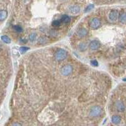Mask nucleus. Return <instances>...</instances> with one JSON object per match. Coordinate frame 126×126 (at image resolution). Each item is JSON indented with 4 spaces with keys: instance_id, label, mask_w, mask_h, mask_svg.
Returning a JSON list of instances; mask_svg holds the SVG:
<instances>
[{
    "instance_id": "obj_1",
    "label": "nucleus",
    "mask_w": 126,
    "mask_h": 126,
    "mask_svg": "<svg viewBox=\"0 0 126 126\" xmlns=\"http://www.w3.org/2000/svg\"><path fill=\"white\" fill-rule=\"evenodd\" d=\"M67 57V52L64 49H59L56 52L54 55L55 59L57 61H63Z\"/></svg>"
},
{
    "instance_id": "obj_2",
    "label": "nucleus",
    "mask_w": 126,
    "mask_h": 126,
    "mask_svg": "<svg viewBox=\"0 0 126 126\" xmlns=\"http://www.w3.org/2000/svg\"><path fill=\"white\" fill-rule=\"evenodd\" d=\"M102 112V109L100 107L94 106L92 107L90 112V115L92 117H96L100 116Z\"/></svg>"
},
{
    "instance_id": "obj_3",
    "label": "nucleus",
    "mask_w": 126,
    "mask_h": 126,
    "mask_svg": "<svg viewBox=\"0 0 126 126\" xmlns=\"http://www.w3.org/2000/svg\"><path fill=\"white\" fill-rule=\"evenodd\" d=\"M100 20L98 18H93L89 22V25L93 29H97L100 26Z\"/></svg>"
},
{
    "instance_id": "obj_4",
    "label": "nucleus",
    "mask_w": 126,
    "mask_h": 126,
    "mask_svg": "<svg viewBox=\"0 0 126 126\" xmlns=\"http://www.w3.org/2000/svg\"><path fill=\"white\" fill-rule=\"evenodd\" d=\"M73 71V67L70 65H66L62 67L61 73V75L63 76H68L72 73Z\"/></svg>"
},
{
    "instance_id": "obj_5",
    "label": "nucleus",
    "mask_w": 126,
    "mask_h": 126,
    "mask_svg": "<svg viewBox=\"0 0 126 126\" xmlns=\"http://www.w3.org/2000/svg\"><path fill=\"white\" fill-rule=\"evenodd\" d=\"M109 17L111 21H113V22L116 21L119 18V12L117 10H112L109 13Z\"/></svg>"
},
{
    "instance_id": "obj_6",
    "label": "nucleus",
    "mask_w": 126,
    "mask_h": 126,
    "mask_svg": "<svg viewBox=\"0 0 126 126\" xmlns=\"http://www.w3.org/2000/svg\"><path fill=\"white\" fill-rule=\"evenodd\" d=\"M90 48L91 50H97L100 47V43L98 40H92L90 44Z\"/></svg>"
},
{
    "instance_id": "obj_7",
    "label": "nucleus",
    "mask_w": 126,
    "mask_h": 126,
    "mask_svg": "<svg viewBox=\"0 0 126 126\" xmlns=\"http://www.w3.org/2000/svg\"><path fill=\"white\" fill-rule=\"evenodd\" d=\"M115 107H116L117 110L120 112H123L125 110V109H126L124 103L122 101L120 100L116 102V103H115Z\"/></svg>"
},
{
    "instance_id": "obj_8",
    "label": "nucleus",
    "mask_w": 126,
    "mask_h": 126,
    "mask_svg": "<svg viewBox=\"0 0 126 126\" xmlns=\"http://www.w3.org/2000/svg\"><path fill=\"white\" fill-rule=\"evenodd\" d=\"M69 11L73 15H77L80 12V7L77 5H73L69 8Z\"/></svg>"
},
{
    "instance_id": "obj_9",
    "label": "nucleus",
    "mask_w": 126,
    "mask_h": 126,
    "mask_svg": "<svg viewBox=\"0 0 126 126\" xmlns=\"http://www.w3.org/2000/svg\"><path fill=\"white\" fill-rule=\"evenodd\" d=\"M76 34L79 37H84L88 34V31L84 28H81V29L78 30L77 32H76Z\"/></svg>"
},
{
    "instance_id": "obj_10",
    "label": "nucleus",
    "mask_w": 126,
    "mask_h": 126,
    "mask_svg": "<svg viewBox=\"0 0 126 126\" xmlns=\"http://www.w3.org/2000/svg\"><path fill=\"white\" fill-rule=\"evenodd\" d=\"M121 120H122L121 117L119 115H115L112 117V122L114 124H119L121 122Z\"/></svg>"
},
{
    "instance_id": "obj_11",
    "label": "nucleus",
    "mask_w": 126,
    "mask_h": 126,
    "mask_svg": "<svg viewBox=\"0 0 126 126\" xmlns=\"http://www.w3.org/2000/svg\"><path fill=\"white\" fill-rule=\"evenodd\" d=\"M8 13L6 10H0V20L3 21L7 17Z\"/></svg>"
},
{
    "instance_id": "obj_12",
    "label": "nucleus",
    "mask_w": 126,
    "mask_h": 126,
    "mask_svg": "<svg viewBox=\"0 0 126 126\" xmlns=\"http://www.w3.org/2000/svg\"><path fill=\"white\" fill-rule=\"evenodd\" d=\"M79 49L80 51H85L87 49L88 44L85 42H81L79 44Z\"/></svg>"
},
{
    "instance_id": "obj_13",
    "label": "nucleus",
    "mask_w": 126,
    "mask_h": 126,
    "mask_svg": "<svg viewBox=\"0 0 126 126\" xmlns=\"http://www.w3.org/2000/svg\"><path fill=\"white\" fill-rule=\"evenodd\" d=\"M61 20L63 23H68L69 22H70L71 18L69 16L66 15H63V16L61 17Z\"/></svg>"
},
{
    "instance_id": "obj_14",
    "label": "nucleus",
    "mask_w": 126,
    "mask_h": 126,
    "mask_svg": "<svg viewBox=\"0 0 126 126\" xmlns=\"http://www.w3.org/2000/svg\"><path fill=\"white\" fill-rule=\"evenodd\" d=\"M119 21L122 23H126V13H123L120 15V16L119 17Z\"/></svg>"
},
{
    "instance_id": "obj_15",
    "label": "nucleus",
    "mask_w": 126,
    "mask_h": 126,
    "mask_svg": "<svg viewBox=\"0 0 126 126\" xmlns=\"http://www.w3.org/2000/svg\"><path fill=\"white\" fill-rule=\"evenodd\" d=\"M13 28L15 30V31L16 32H18V33H20V32H22L23 31V29L20 25H15L13 26Z\"/></svg>"
},
{
    "instance_id": "obj_16",
    "label": "nucleus",
    "mask_w": 126,
    "mask_h": 126,
    "mask_svg": "<svg viewBox=\"0 0 126 126\" xmlns=\"http://www.w3.org/2000/svg\"><path fill=\"white\" fill-rule=\"evenodd\" d=\"M1 40H3L4 42H5L6 44H10L11 42V39L7 37L6 35H4V36H2L1 37Z\"/></svg>"
},
{
    "instance_id": "obj_17",
    "label": "nucleus",
    "mask_w": 126,
    "mask_h": 126,
    "mask_svg": "<svg viewBox=\"0 0 126 126\" xmlns=\"http://www.w3.org/2000/svg\"><path fill=\"white\" fill-rule=\"evenodd\" d=\"M52 26L55 27H58L61 25V22L59 21V20H55V21L52 22Z\"/></svg>"
},
{
    "instance_id": "obj_18",
    "label": "nucleus",
    "mask_w": 126,
    "mask_h": 126,
    "mask_svg": "<svg viewBox=\"0 0 126 126\" xmlns=\"http://www.w3.org/2000/svg\"><path fill=\"white\" fill-rule=\"evenodd\" d=\"M93 8H94V5H93V4H90V5H88V6L85 8V13H87V12H90V11H91Z\"/></svg>"
},
{
    "instance_id": "obj_19",
    "label": "nucleus",
    "mask_w": 126,
    "mask_h": 126,
    "mask_svg": "<svg viewBox=\"0 0 126 126\" xmlns=\"http://www.w3.org/2000/svg\"><path fill=\"white\" fill-rule=\"evenodd\" d=\"M36 37H37V35H36L35 33H32L29 36V39H30V41H34L36 39Z\"/></svg>"
},
{
    "instance_id": "obj_20",
    "label": "nucleus",
    "mask_w": 126,
    "mask_h": 126,
    "mask_svg": "<svg viewBox=\"0 0 126 126\" xmlns=\"http://www.w3.org/2000/svg\"><path fill=\"white\" fill-rule=\"evenodd\" d=\"M29 47H22L20 48V52H21L22 54L26 52L27 51V50H29Z\"/></svg>"
},
{
    "instance_id": "obj_21",
    "label": "nucleus",
    "mask_w": 126,
    "mask_h": 126,
    "mask_svg": "<svg viewBox=\"0 0 126 126\" xmlns=\"http://www.w3.org/2000/svg\"><path fill=\"white\" fill-rule=\"evenodd\" d=\"M46 39H45L44 37H41L39 39V42L40 44H45L46 42Z\"/></svg>"
},
{
    "instance_id": "obj_22",
    "label": "nucleus",
    "mask_w": 126,
    "mask_h": 126,
    "mask_svg": "<svg viewBox=\"0 0 126 126\" xmlns=\"http://www.w3.org/2000/svg\"><path fill=\"white\" fill-rule=\"evenodd\" d=\"M91 64L93 66H98V63L96 60H92L91 61Z\"/></svg>"
},
{
    "instance_id": "obj_23",
    "label": "nucleus",
    "mask_w": 126,
    "mask_h": 126,
    "mask_svg": "<svg viewBox=\"0 0 126 126\" xmlns=\"http://www.w3.org/2000/svg\"><path fill=\"white\" fill-rule=\"evenodd\" d=\"M124 81H126V78H125V79H123Z\"/></svg>"
}]
</instances>
